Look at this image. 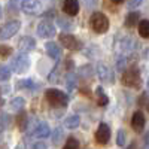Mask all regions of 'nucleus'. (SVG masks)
<instances>
[{
    "instance_id": "obj_22",
    "label": "nucleus",
    "mask_w": 149,
    "mask_h": 149,
    "mask_svg": "<svg viewBox=\"0 0 149 149\" xmlns=\"http://www.w3.org/2000/svg\"><path fill=\"white\" fill-rule=\"evenodd\" d=\"M57 24L60 26V29H63V30H73V22L70 19L63 18V17H58L57 18Z\"/></svg>"
},
{
    "instance_id": "obj_32",
    "label": "nucleus",
    "mask_w": 149,
    "mask_h": 149,
    "mask_svg": "<svg viewBox=\"0 0 149 149\" xmlns=\"http://www.w3.org/2000/svg\"><path fill=\"white\" fill-rule=\"evenodd\" d=\"M31 149H46V146H45V143H42V142H37V143L33 145Z\"/></svg>"
},
{
    "instance_id": "obj_18",
    "label": "nucleus",
    "mask_w": 149,
    "mask_h": 149,
    "mask_svg": "<svg viewBox=\"0 0 149 149\" xmlns=\"http://www.w3.org/2000/svg\"><path fill=\"white\" fill-rule=\"evenodd\" d=\"M95 102H97L98 106H102V107L106 106V104L109 103V98H107V95L104 94V91H103L102 86L95 88Z\"/></svg>"
},
{
    "instance_id": "obj_17",
    "label": "nucleus",
    "mask_w": 149,
    "mask_h": 149,
    "mask_svg": "<svg viewBox=\"0 0 149 149\" xmlns=\"http://www.w3.org/2000/svg\"><path fill=\"white\" fill-rule=\"evenodd\" d=\"M79 124H81V118L78 115H70L64 119V127L69 128V130H74V128H78L79 127Z\"/></svg>"
},
{
    "instance_id": "obj_27",
    "label": "nucleus",
    "mask_w": 149,
    "mask_h": 149,
    "mask_svg": "<svg viewBox=\"0 0 149 149\" xmlns=\"http://www.w3.org/2000/svg\"><path fill=\"white\" fill-rule=\"evenodd\" d=\"M30 86H34V84H33L31 79H19V81L17 82V88H19V90H22V88H30Z\"/></svg>"
},
{
    "instance_id": "obj_35",
    "label": "nucleus",
    "mask_w": 149,
    "mask_h": 149,
    "mask_svg": "<svg viewBox=\"0 0 149 149\" xmlns=\"http://www.w3.org/2000/svg\"><path fill=\"white\" fill-rule=\"evenodd\" d=\"M112 2H113V3H124L125 0H112Z\"/></svg>"
},
{
    "instance_id": "obj_19",
    "label": "nucleus",
    "mask_w": 149,
    "mask_h": 149,
    "mask_svg": "<svg viewBox=\"0 0 149 149\" xmlns=\"http://www.w3.org/2000/svg\"><path fill=\"white\" fill-rule=\"evenodd\" d=\"M137 29H139V34L143 39H149V19H142Z\"/></svg>"
},
{
    "instance_id": "obj_14",
    "label": "nucleus",
    "mask_w": 149,
    "mask_h": 149,
    "mask_svg": "<svg viewBox=\"0 0 149 149\" xmlns=\"http://www.w3.org/2000/svg\"><path fill=\"white\" fill-rule=\"evenodd\" d=\"M63 10L66 12L67 15H70V17L78 15V12H79V2H78V0H64Z\"/></svg>"
},
{
    "instance_id": "obj_10",
    "label": "nucleus",
    "mask_w": 149,
    "mask_h": 149,
    "mask_svg": "<svg viewBox=\"0 0 149 149\" xmlns=\"http://www.w3.org/2000/svg\"><path fill=\"white\" fill-rule=\"evenodd\" d=\"M21 9L26 14L34 15V14H40L42 10V3L39 0H22L21 2Z\"/></svg>"
},
{
    "instance_id": "obj_33",
    "label": "nucleus",
    "mask_w": 149,
    "mask_h": 149,
    "mask_svg": "<svg viewBox=\"0 0 149 149\" xmlns=\"http://www.w3.org/2000/svg\"><path fill=\"white\" fill-rule=\"evenodd\" d=\"M6 113H5V112H3V113H2V130H5L6 128Z\"/></svg>"
},
{
    "instance_id": "obj_26",
    "label": "nucleus",
    "mask_w": 149,
    "mask_h": 149,
    "mask_svg": "<svg viewBox=\"0 0 149 149\" xmlns=\"http://www.w3.org/2000/svg\"><path fill=\"white\" fill-rule=\"evenodd\" d=\"M63 149H79V142L74 137H69Z\"/></svg>"
},
{
    "instance_id": "obj_9",
    "label": "nucleus",
    "mask_w": 149,
    "mask_h": 149,
    "mask_svg": "<svg viewBox=\"0 0 149 149\" xmlns=\"http://www.w3.org/2000/svg\"><path fill=\"white\" fill-rule=\"evenodd\" d=\"M109 140H110V128L107 124L102 122L95 131V142L98 145H106Z\"/></svg>"
},
{
    "instance_id": "obj_20",
    "label": "nucleus",
    "mask_w": 149,
    "mask_h": 149,
    "mask_svg": "<svg viewBox=\"0 0 149 149\" xmlns=\"http://www.w3.org/2000/svg\"><path fill=\"white\" fill-rule=\"evenodd\" d=\"M66 86H67L69 91H74V90H76V86H78V78L74 76L73 73H69L67 74V78H66Z\"/></svg>"
},
{
    "instance_id": "obj_11",
    "label": "nucleus",
    "mask_w": 149,
    "mask_h": 149,
    "mask_svg": "<svg viewBox=\"0 0 149 149\" xmlns=\"http://www.w3.org/2000/svg\"><path fill=\"white\" fill-rule=\"evenodd\" d=\"M145 124H146V119H145V115H143V112L137 110V112H134V115L131 118V127L136 133H142L143 128H145Z\"/></svg>"
},
{
    "instance_id": "obj_24",
    "label": "nucleus",
    "mask_w": 149,
    "mask_h": 149,
    "mask_svg": "<svg viewBox=\"0 0 149 149\" xmlns=\"http://www.w3.org/2000/svg\"><path fill=\"white\" fill-rule=\"evenodd\" d=\"M51 139H52V143L54 145H58L61 142V139H63V130H61L60 127H57L52 131V134H51Z\"/></svg>"
},
{
    "instance_id": "obj_30",
    "label": "nucleus",
    "mask_w": 149,
    "mask_h": 149,
    "mask_svg": "<svg viewBox=\"0 0 149 149\" xmlns=\"http://www.w3.org/2000/svg\"><path fill=\"white\" fill-rule=\"evenodd\" d=\"M10 54H12V48H9V46H6V45L0 46V58H2V60L8 58Z\"/></svg>"
},
{
    "instance_id": "obj_6",
    "label": "nucleus",
    "mask_w": 149,
    "mask_h": 149,
    "mask_svg": "<svg viewBox=\"0 0 149 149\" xmlns=\"http://www.w3.org/2000/svg\"><path fill=\"white\" fill-rule=\"evenodd\" d=\"M37 34H39L42 39H51V37L55 36V27L51 21H42L39 22V26H37Z\"/></svg>"
},
{
    "instance_id": "obj_1",
    "label": "nucleus",
    "mask_w": 149,
    "mask_h": 149,
    "mask_svg": "<svg viewBox=\"0 0 149 149\" xmlns=\"http://www.w3.org/2000/svg\"><path fill=\"white\" fill-rule=\"evenodd\" d=\"M122 84L128 86V88H134V90H137L140 88V85H142V78H140V72L139 69L136 67V66H131L130 69H127L125 72L122 73Z\"/></svg>"
},
{
    "instance_id": "obj_2",
    "label": "nucleus",
    "mask_w": 149,
    "mask_h": 149,
    "mask_svg": "<svg viewBox=\"0 0 149 149\" xmlns=\"http://www.w3.org/2000/svg\"><path fill=\"white\" fill-rule=\"evenodd\" d=\"M45 97H46V102L51 104L52 107H66V106H67V102H69L67 95H66L63 91L55 90V88L46 90Z\"/></svg>"
},
{
    "instance_id": "obj_31",
    "label": "nucleus",
    "mask_w": 149,
    "mask_h": 149,
    "mask_svg": "<svg viewBox=\"0 0 149 149\" xmlns=\"http://www.w3.org/2000/svg\"><path fill=\"white\" fill-rule=\"evenodd\" d=\"M143 3V0H128V6L130 8H137Z\"/></svg>"
},
{
    "instance_id": "obj_8",
    "label": "nucleus",
    "mask_w": 149,
    "mask_h": 149,
    "mask_svg": "<svg viewBox=\"0 0 149 149\" xmlns=\"http://www.w3.org/2000/svg\"><path fill=\"white\" fill-rule=\"evenodd\" d=\"M97 74H98V78H100V81L104 82V84H113V81H115L113 72L110 70V67H107L103 63L97 64Z\"/></svg>"
},
{
    "instance_id": "obj_16",
    "label": "nucleus",
    "mask_w": 149,
    "mask_h": 149,
    "mask_svg": "<svg viewBox=\"0 0 149 149\" xmlns=\"http://www.w3.org/2000/svg\"><path fill=\"white\" fill-rule=\"evenodd\" d=\"M140 24V14L139 12H130L125 18V27L131 29L134 26H139Z\"/></svg>"
},
{
    "instance_id": "obj_29",
    "label": "nucleus",
    "mask_w": 149,
    "mask_h": 149,
    "mask_svg": "<svg viewBox=\"0 0 149 149\" xmlns=\"http://www.w3.org/2000/svg\"><path fill=\"white\" fill-rule=\"evenodd\" d=\"M10 78V69L8 66L0 67V81H8Z\"/></svg>"
},
{
    "instance_id": "obj_13",
    "label": "nucleus",
    "mask_w": 149,
    "mask_h": 149,
    "mask_svg": "<svg viewBox=\"0 0 149 149\" xmlns=\"http://www.w3.org/2000/svg\"><path fill=\"white\" fill-rule=\"evenodd\" d=\"M33 134L36 136V137H39V139H45V137H48V136H51V128H49V125L46 122H39L34 127Z\"/></svg>"
},
{
    "instance_id": "obj_4",
    "label": "nucleus",
    "mask_w": 149,
    "mask_h": 149,
    "mask_svg": "<svg viewBox=\"0 0 149 149\" xmlns=\"http://www.w3.org/2000/svg\"><path fill=\"white\" fill-rule=\"evenodd\" d=\"M30 67V58L27 54H18L17 57H14V60H12V70L17 72V73H26Z\"/></svg>"
},
{
    "instance_id": "obj_3",
    "label": "nucleus",
    "mask_w": 149,
    "mask_h": 149,
    "mask_svg": "<svg viewBox=\"0 0 149 149\" xmlns=\"http://www.w3.org/2000/svg\"><path fill=\"white\" fill-rule=\"evenodd\" d=\"M90 26H91L93 31L103 34L109 30V19L103 12H94L90 18Z\"/></svg>"
},
{
    "instance_id": "obj_5",
    "label": "nucleus",
    "mask_w": 149,
    "mask_h": 149,
    "mask_svg": "<svg viewBox=\"0 0 149 149\" xmlns=\"http://www.w3.org/2000/svg\"><path fill=\"white\" fill-rule=\"evenodd\" d=\"M19 27H21L19 21H17V19H14V21H8L5 26L2 27V31H0V39L6 40V39H9V37L15 36V34L18 33Z\"/></svg>"
},
{
    "instance_id": "obj_23",
    "label": "nucleus",
    "mask_w": 149,
    "mask_h": 149,
    "mask_svg": "<svg viewBox=\"0 0 149 149\" xmlns=\"http://www.w3.org/2000/svg\"><path fill=\"white\" fill-rule=\"evenodd\" d=\"M17 124H18V128L21 130V131H24L27 128V115L24 113V112H21V113L18 115V118H17Z\"/></svg>"
},
{
    "instance_id": "obj_28",
    "label": "nucleus",
    "mask_w": 149,
    "mask_h": 149,
    "mask_svg": "<svg viewBox=\"0 0 149 149\" xmlns=\"http://www.w3.org/2000/svg\"><path fill=\"white\" fill-rule=\"evenodd\" d=\"M125 66H127V58L124 55H121L116 60V70L118 72H125Z\"/></svg>"
},
{
    "instance_id": "obj_12",
    "label": "nucleus",
    "mask_w": 149,
    "mask_h": 149,
    "mask_svg": "<svg viewBox=\"0 0 149 149\" xmlns=\"http://www.w3.org/2000/svg\"><path fill=\"white\" fill-rule=\"evenodd\" d=\"M36 48V40L33 39V37L30 36H22L21 39L18 40V49L21 52H29V51H33V49Z\"/></svg>"
},
{
    "instance_id": "obj_21",
    "label": "nucleus",
    "mask_w": 149,
    "mask_h": 149,
    "mask_svg": "<svg viewBox=\"0 0 149 149\" xmlns=\"http://www.w3.org/2000/svg\"><path fill=\"white\" fill-rule=\"evenodd\" d=\"M9 106H10L12 110H21L24 106H26V100H24L22 97H15V98H12V100H10Z\"/></svg>"
},
{
    "instance_id": "obj_15",
    "label": "nucleus",
    "mask_w": 149,
    "mask_h": 149,
    "mask_svg": "<svg viewBox=\"0 0 149 149\" xmlns=\"http://www.w3.org/2000/svg\"><path fill=\"white\" fill-rule=\"evenodd\" d=\"M45 49H46L48 55L51 57V58H54V60H58L61 57V49H60V46L55 42H48L45 45Z\"/></svg>"
},
{
    "instance_id": "obj_37",
    "label": "nucleus",
    "mask_w": 149,
    "mask_h": 149,
    "mask_svg": "<svg viewBox=\"0 0 149 149\" xmlns=\"http://www.w3.org/2000/svg\"><path fill=\"white\" fill-rule=\"evenodd\" d=\"M146 107H148V110H149V102H148V104H146Z\"/></svg>"
},
{
    "instance_id": "obj_38",
    "label": "nucleus",
    "mask_w": 149,
    "mask_h": 149,
    "mask_svg": "<svg viewBox=\"0 0 149 149\" xmlns=\"http://www.w3.org/2000/svg\"><path fill=\"white\" fill-rule=\"evenodd\" d=\"M145 149H149V145H148V146H146V148H145Z\"/></svg>"
},
{
    "instance_id": "obj_7",
    "label": "nucleus",
    "mask_w": 149,
    "mask_h": 149,
    "mask_svg": "<svg viewBox=\"0 0 149 149\" xmlns=\"http://www.w3.org/2000/svg\"><path fill=\"white\" fill-rule=\"evenodd\" d=\"M60 42L69 51H78V49H81V42L73 34H67V33L60 34Z\"/></svg>"
},
{
    "instance_id": "obj_36",
    "label": "nucleus",
    "mask_w": 149,
    "mask_h": 149,
    "mask_svg": "<svg viewBox=\"0 0 149 149\" xmlns=\"http://www.w3.org/2000/svg\"><path fill=\"white\" fill-rule=\"evenodd\" d=\"M146 86H148V91H149V79H148V82H146Z\"/></svg>"
},
{
    "instance_id": "obj_25",
    "label": "nucleus",
    "mask_w": 149,
    "mask_h": 149,
    "mask_svg": "<svg viewBox=\"0 0 149 149\" xmlns=\"http://www.w3.org/2000/svg\"><path fill=\"white\" fill-rule=\"evenodd\" d=\"M125 142H127V137H125V131L124 130H118V134H116V145L119 148L125 146Z\"/></svg>"
},
{
    "instance_id": "obj_34",
    "label": "nucleus",
    "mask_w": 149,
    "mask_h": 149,
    "mask_svg": "<svg viewBox=\"0 0 149 149\" xmlns=\"http://www.w3.org/2000/svg\"><path fill=\"white\" fill-rule=\"evenodd\" d=\"M145 102H146V94H142V95H140V100H139V103L142 104V103H145Z\"/></svg>"
}]
</instances>
